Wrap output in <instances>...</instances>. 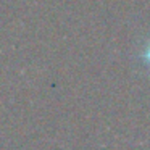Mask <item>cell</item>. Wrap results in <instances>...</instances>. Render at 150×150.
<instances>
[{
  "label": "cell",
  "instance_id": "obj_1",
  "mask_svg": "<svg viewBox=\"0 0 150 150\" xmlns=\"http://www.w3.org/2000/svg\"><path fill=\"white\" fill-rule=\"evenodd\" d=\"M139 58L142 60V62H144V63H145V65L150 68V40H149V44H147V45L144 47L142 52H140Z\"/></svg>",
  "mask_w": 150,
  "mask_h": 150
}]
</instances>
